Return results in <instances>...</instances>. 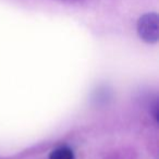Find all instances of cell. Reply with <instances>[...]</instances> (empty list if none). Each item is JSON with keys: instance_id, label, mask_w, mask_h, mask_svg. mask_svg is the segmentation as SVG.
Listing matches in <instances>:
<instances>
[{"instance_id": "cell-1", "label": "cell", "mask_w": 159, "mask_h": 159, "mask_svg": "<svg viewBox=\"0 0 159 159\" xmlns=\"http://www.w3.org/2000/svg\"><path fill=\"white\" fill-rule=\"evenodd\" d=\"M137 34L147 44H155L159 39V19L157 13H146L139 19Z\"/></svg>"}, {"instance_id": "cell-2", "label": "cell", "mask_w": 159, "mask_h": 159, "mask_svg": "<svg viewBox=\"0 0 159 159\" xmlns=\"http://www.w3.org/2000/svg\"><path fill=\"white\" fill-rule=\"evenodd\" d=\"M49 159H74V154L72 149L66 146H61L49 154Z\"/></svg>"}]
</instances>
